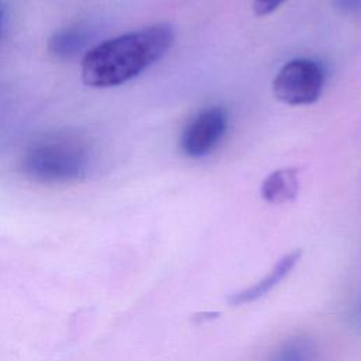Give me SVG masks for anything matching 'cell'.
<instances>
[{
	"label": "cell",
	"mask_w": 361,
	"mask_h": 361,
	"mask_svg": "<svg viewBox=\"0 0 361 361\" xmlns=\"http://www.w3.org/2000/svg\"><path fill=\"white\" fill-rule=\"evenodd\" d=\"M316 347L309 337H292L285 341L269 361H314Z\"/></svg>",
	"instance_id": "obj_8"
},
{
	"label": "cell",
	"mask_w": 361,
	"mask_h": 361,
	"mask_svg": "<svg viewBox=\"0 0 361 361\" xmlns=\"http://www.w3.org/2000/svg\"><path fill=\"white\" fill-rule=\"evenodd\" d=\"M300 254H302L300 250H295V251L283 255L274 265V268L269 271V274L265 278H262L255 285H251L237 293H233L228 298V302L231 305H241V303H248V302L262 298L269 290H272L293 269V267L296 265V262L300 258Z\"/></svg>",
	"instance_id": "obj_5"
},
{
	"label": "cell",
	"mask_w": 361,
	"mask_h": 361,
	"mask_svg": "<svg viewBox=\"0 0 361 361\" xmlns=\"http://www.w3.org/2000/svg\"><path fill=\"white\" fill-rule=\"evenodd\" d=\"M3 24H4V10L0 6V34H1V30H3Z\"/></svg>",
	"instance_id": "obj_11"
},
{
	"label": "cell",
	"mask_w": 361,
	"mask_h": 361,
	"mask_svg": "<svg viewBox=\"0 0 361 361\" xmlns=\"http://www.w3.org/2000/svg\"><path fill=\"white\" fill-rule=\"evenodd\" d=\"M228 116L219 106L199 111L185 126L179 145L182 152L190 158H202L210 154L221 141L227 131Z\"/></svg>",
	"instance_id": "obj_4"
},
{
	"label": "cell",
	"mask_w": 361,
	"mask_h": 361,
	"mask_svg": "<svg viewBox=\"0 0 361 361\" xmlns=\"http://www.w3.org/2000/svg\"><path fill=\"white\" fill-rule=\"evenodd\" d=\"M326 83L324 66L312 58L288 61L272 80L278 100L289 106L312 104L322 96Z\"/></svg>",
	"instance_id": "obj_3"
},
{
	"label": "cell",
	"mask_w": 361,
	"mask_h": 361,
	"mask_svg": "<svg viewBox=\"0 0 361 361\" xmlns=\"http://www.w3.org/2000/svg\"><path fill=\"white\" fill-rule=\"evenodd\" d=\"M92 31L87 25L73 24L55 31L48 41V51L56 59H72L85 51L90 42Z\"/></svg>",
	"instance_id": "obj_6"
},
{
	"label": "cell",
	"mask_w": 361,
	"mask_h": 361,
	"mask_svg": "<svg viewBox=\"0 0 361 361\" xmlns=\"http://www.w3.org/2000/svg\"><path fill=\"white\" fill-rule=\"evenodd\" d=\"M299 192V176L296 168H281L271 172L261 183V196L269 203H286L293 200Z\"/></svg>",
	"instance_id": "obj_7"
},
{
	"label": "cell",
	"mask_w": 361,
	"mask_h": 361,
	"mask_svg": "<svg viewBox=\"0 0 361 361\" xmlns=\"http://www.w3.org/2000/svg\"><path fill=\"white\" fill-rule=\"evenodd\" d=\"M175 41L166 23L152 24L103 41L82 59V79L92 87L123 85L161 59Z\"/></svg>",
	"instance_id": "obj_1"
},
{
	"label": "cell",
	"mask_w": 361,
	"mask_h": 361,
	"mask_svg": "<svg viewBox=\"0 0 361 361\" xmlns=\"http://www.w3.org/2000/svg\"><path fill=\"white\" fill-rule=\"evenodd\" d=\"M334 7L343 14H358L361 13V0H333Z\"/></svg>",
	"instance_id": "obj_10"
},
{
	"label": "cell",
	"mask_w": 361,
	"mask_h": 361,
	"mask_svg": "<svg viewBox=\"0 0 361 361\" xmlns=\"http://www.w3.org/2000/svg\"><path fill=\"white\" fill-rule=\"evenodd\" d=\"M21 172L47 185L80 180L90 166V151L73 134H52L34 141L23 154Z\"/></svg>",
	"instance_id": "obj_2"
},
{
	"label": "cell",
	"mask_w": 361,
	"mask_h": 361,
	"mask_svg": "<svg viewBox=\"0 0 361 361\" xmlns=\"http://www.w3.org/2000/svg\"><path fill=\"white\" fill-rule=\"evenodd\" d=\"M286 0H252V11L255 16H268L278 10Z\"/></svg>",
	"instance_id": "obj_9"
}]
</instances>
